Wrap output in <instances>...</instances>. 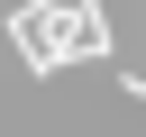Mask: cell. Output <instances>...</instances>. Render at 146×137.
<instances>
[{"label": "cell", "mask_w": 146, "mask_h": 137, "mask_svg": "<svg viewBox=\"0 0 146 137\" xmlns=\"http://www.w3.org/2000/svg\"><path fill=\"white\" fill-rule=\"evenodd\" d=\"M119 91H128V100H146V73H119Z\"/></svg>", "instance_id": "cell-1"}]
</instances>
